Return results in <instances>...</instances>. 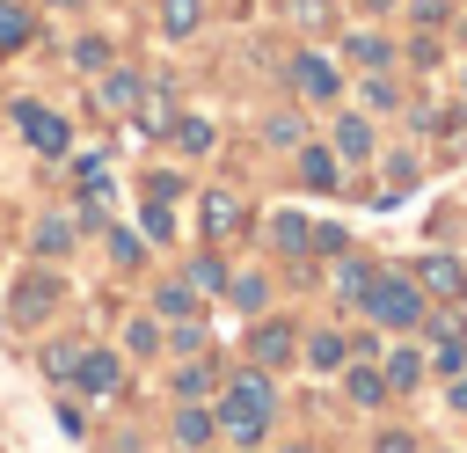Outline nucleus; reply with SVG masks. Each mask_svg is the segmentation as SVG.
<instances>
[{
	"label": "nucleus",
	"mask_w": 467,
	"mask_h": 453,
	"mask_svg": "<svg viewBox=\"0 0 467 453\" xmlns=\"http://www.w3.org/2000/svg\"><path fill=\"white\" fill-rule=\"evenodd\" d=\"M365 314H372L379 329H416V321H423V292H416V278L379 270V278L365 285Z\"/></svg>",
	"instance_id": "f257e3e1"
},
{
	"label": "nucleus",
	"mask_w": 467,
	"mask_h": 453,
	"mask_svg": "<svg viewBox=\"0 0 467 453\" xmlns=\"http://www.w3.org/2000/svg\"><path fill=\"white\" fill-rule=\"evenodd\" d=\"M263 416H270V373L255 365L248 380H234V395H226V409H219V424H226L234 438H255V431H263Z\"/></svg>",
	"instance_id": "f03ea898"
},
{
	"label": "nucleus",
	"mask_w": 467,
	"mask_h": 453,
	"mask_svg": "<svg viewBox=\"0 0 467 453\" xmlns=\"http://www.w3.org/2000/svg\"><path fill=\"white\" fill-rule=\"evenodd\" d=\"M292 88H299V102H336V95H343V73H336L321 51H299V58H292Z\"/></svg>",
	"instance_id": "7ed1b4c3"
},
{
	"label": "nucleus",
	"mask_w": 467,
	"mask_h": 453,
	"mask_svg": "<svg viewBox=\"0 0 467 453\" xmlns=\"http://www.w3.org/2000/svg\"><path fill=\"white\" fill-rule=\"evenodd\" d=\"M15 124H22V139H29L36 153H66V117H51V110L22 102V110H15Z\"/></svg>",
	"instance_id": "20e7f679"
},
{
	"label": "nucleus",
	"mask_w": 467,
	"mask_h": 453,
	"mask_svg": "<svg viewBox=\"0 0 467 453\" xmlns=\"http://www.w3.org/2000/svg\"><path fill=\"white\" fill-rule=\"evenodd\" d=\"M416 292H431V300H460V292H467V270H460L452 256H423V263H416Z\"/></svg>",
	"instance_id": "39448f33"
},
{
	"label": "nucleus",
	"mask_w": 467,
	"mask_h": 453,
	"mask_svg": "<svg viewBox=\"0 0 467 453\" xmlns=\"http://www.w3.org/2000/svg\"><path fill=\"white\" fill-rule=\"evenodd\" d=\"M117 380H124V365H117L109 351H80V365H73V387H88V395H117Z\"/></svg>",
	"instance_id": "423d86ee"
},
{
	"label": "nucleus",
	"mask_w": 467,
	"mask_h": 453,
	"mask_svg": "<svg viewBox=\"0 0 467 453\" xmlns=\"http://www.w3.org/2000/svg\"><path fill=\"white\" fill-rule=\"evenodd\" d=\"M248 358H255L263 373H270V365H285V358H292V329H285V321H263V329L248 336Z\"/></svg>",
	"instance_id": "0eeeda50"
},
{
	"label": "nucleus",
	"mask_w": 467,
	"mask_h": 453,
	"mask_svg": "<svg viewBox=\"0 0 467 453\" xmlns=\"http://www.w3.org/2000/svg\"><path fill=\"white\" fill-rule=\"evenodd\" d=\"M234 226H241V197H234V190H204V234L226 241Z\"/></svg>",
	"instance_id": "6e6552de"
},
{
	"label": "nucleus",
	"mask_w": 467,
	"mask_h": 453,
	"mask_svg": "<svg viewBox=\"0 0 467 453\" xmlns=\"http://www.w3.org/2000/svg\"><path fill=\"white\" fill-rule=\"evenodd\" d=\"M299 183L306 190H336L343 175H336V153L328 146H299Z\"/></svg>",
	"instance_id": "1a4fd4ad"
},
{
	"label": "nucleus",
	"mask_w": 467,
	"mask_h": 453,
	"mask_svg": "<svg viewBox=\"0 0 467 453\" xmlns=\"http://www.w3.org/2000/svg\"><path fill=\"white\" fill-rule=\"evenodd\" d=\"M197 22H204V0H161V37H197Z\"/></svg>",
	"instance_id": "9d476101"
},
{
	"label": "nucleus",
	"mask_w": 467,
	"mask_h": 453,
	"mask_svg": "<svg viewBox=\"0 0 467 453\" xmlns=\"http://www.w3.org/2000/svg\"><path fill=\"white\" fill-rule=\"evenodd\" d=\"M51 300H58V285L36 270V278H22V292H15V314H22V321H36V314H51Z\"/></svg>",
	"instance_id": "9b49d317"
},
{
	"label": "nucleus",
	"mask_w": 467,
	"mask_h": 453,
	"mask_svg": "<svg viewBox=\"0 0 467 453\" xmlns=\"http://www.w3.org/2000/svg\"><path fill=\"white\" fill-rule=\"evenodd\" d=\"M36 37V22H29V7L22 0H0V51H22Z\"/></svg>",
	"instance_id": "f8f14e48"
},
{
	"label": "nucleus",
	"mask_w": 467,
	"mask_h": 453,
	"mask_svg": "<svg viewBox=\"0 0 467 453\" xmlns=\"http://www.w3.org/2000/svg\"><path fill=\"white\" fill-rule=\"evenodd\" d=\"M139 95H146L139 73H109V80H102V110H139Z\"/></svg>",
	"instance_id": "ddd939ff"
},
{
	"label": "nucleus",
	"mask_w": 467,
	"mask_h": 453,
	"mask_svg": "<svg viewBox=\"0 0 467 453\" xmlns=\"http://www.w3.org/2000/svg\"><path fill=\"white\" fill-rule=\"evenodd\" d=\"M168 132H175V146H182V153H212V117H175Z\"/></svg>",
	"instance_id": "4468645a"
},
{
	"label": "nucleus",
	"mask_w": 467,
	"mask_h": 453,
	"mask_svg": "<svg viewBox=\"0 0 467 453\" xmlns=\"http://www.w3.org/2000/svg\"><path fill=\"white\" fill-rule=\"evenodd\" d=\"M336 153L365 161V153H372V124H365V117H343V124H336Z\"/></svg>",
	"instance_id": "2eb2a0df"
},
{
	"label": "nucleus",
	"mask_w": 467,
	"mask_h": 453,
	"mask_svg": "<svg viewBox=\"0 0 467 453\" xmlns=\"http://www.w3.org/2000/svg\"><path fill=\"white\" fill-rule=\"evenodd\" d=\"M270 241H277V248H314V226H306L299 212H277V219H270Z\"/></svg>",
	"instance_id": "dca6fc26"
},
{
	"label": "nucleus",
	"mask_w": 467,
	"mask_h": 453,
	"mask_svg": "<svg viewBox=\"0 0 467 453\" xmlns=\"http://www.w3.org/2000/svg\"><path fill=\"white\" fill-rule=\"evenodd\" d=\"M182 285H190V292H226V263H219V256H197V263L182 270Z\"/></svg>",
	"instance_id": "f3484780"
},
{
	"label": "nucleus",
	"mask_w": 467,
	"mask_h": 453,
	"mask_svg": "<svg viewBox=\"0 0 467 453\" xmlns=\"http://www.w3.org/2000/svg\"><path fill=\"white\" fill-rule=\"evenodd\" d=\"M416 380H423V358H416V351H394V358H387V395H409Z\"/></svg>",
	"instance_id": "a211bd4d"
},
{
	"label": "nucleus",
	"mask_w": 467,
	"mask_h": 453,
	"mask_svg": "<svg viewBox=\"0 0 467 453\" xmlns=\"http://www.w3.org/2000/svg\"><path fill=\"white\" fill-rule=\"evenodd\" d=\"M350 58L372 66V73H387V66H394V44H387V37H350Z\"/></svg>",
	"instance_id": "6ab92c4d"
},
{
	"label": "nucleus",
	"mask_w": 467,
	"mask_h": 453,
	"mask_svg": "<svg viewBox=\"0 0 467 453\" xmlns=\"http://www.w3.org/2000/svg\"><path fill=\"white\" fill-rule=\"evenodd\" d=\"M212 431H219V416H204V409H182L175 416V438L182 446H212Z\"/></svg>",
	"instance_id": "aec40b11"
},
{
	"label": "nucleus",
	"mask_w": 467,
	"mask_h": 453,
	"mask_svg": "<svg viewBox=\"0 0 467 453\" xmlns=\"http://www.w3.org/2000/svg\"><path fill=\"white\" fill-rule=\"evenodd\" d=\"M306 365H314V373L343 365V336H328V329H321V336H306Z\"/></svg>",
	"instance_id": "412c9836"
},
{
	"label": "nucleus",
	"mask_w": 467,
	"mask_h": 453,
	"mask_svg": "<svg viewBox=\"0 0 467 453\" xmlns=\"http://www.w3.org/2000/svg\"><path fill=\"white\" fill-rule=\"evenodd\" d=\"M73 66H80V73H109V44H102V37H80V44H73Z\"/></svg>",
	"instance_id": "4be33fe9"
},
{
	"label": "nucleus",
	"mask_w": 467,
	"mask_h": 453,
	"mask_svg": "<svg viewBox=\"0 0 467 453\" xmlns=\"http://www.w3.org/2000/svg\"><path fill=\"white\" fill-rule=\"evenodd\" d=\"M358 102H365V110H394V102H401V88H394L387 73H372V80L358 88Z\"/></svg>",
	"instance_id": "5701e85b"
},
{
	"label": "nucleus",
	"mask_w": 467,
	"mask_h": 453,
	"mask_svg": "<svg viewBox=\"0 0 467 453\" xmlns=\"http://www.w3.org/2000/svg\"><path fill=\"white\" fill-rule=\"evenodd\" d=\"M365 285H372V263H358V256H350V263L336 270V292H343V300H365Z\"/></svg>",
	"instance_id": "b1692460"
},
{
	"label": "nucleus",
	"mask_w": 467,
	"mask_h": 453,
	"mask_svg": "<svg viewBox=\"0 0 467 453\" xmlns=\"http://www.w3.org/2000/svg\"><path fill=\"white\" fill-rule=\"evenodd\" d=\"M124 351H131V358H153V351H161V329H153V321L139 314V321L124 329Z\"/></svg>",
	"instance_id": "393cba45"
},
{
	"label": "nucleus",
	"mask_w": 467,
	"mask_h": 453,
	"mask_svg": "<svg viewBox=\"0 0 467 453\" xmlns=\"http://www.w3.org/2000/svg\"><path fill=\"white\" fill-rule=\"evenodd\" d=\"M263 139H270V146H299V117H292V110L263 117Z\"/></svg>",
	"instance_id": "a878e982"
},
{
	"label": "nucleus",
	"mask_w": 467,
	"mask_h": 453,
	"mask_svg": "<svg viewBox=\"0 0 467 453\" xmlns=\"http://www.w3.org/2000/svg\"><path fill=\"white\" fill-rule=\"evenodd\" d=\"M190 300H197V292H190V285H182V278H175V285H161V292H153V307H161V314H175V321H182V314H190Z\"/></svg>",
	"instance_id": "bb28decb"
},
{
	"label": "nucleus",
	"mask_w": 467,
	"mask_h": 453,
	"mask_svg": "<svg viewBox=\"0 0 467 453\" xmlns=\"http://www.w3.org/2000/svg\"><path fill=\"white\" fill-rule=\"evenodd\" d=\"M73 365H80V343H51V351H44V373H51V380H73Z\"/></svg>",
	"instance_id": "cd10ccee"
},
{
	"label": "nucleus",
	"mask_w": 467,
	"mask_h": 453,
	"mask_svg": "<svg viewBox=\"0 0 467 453\" xmlns=\"http://www.w3.org/2000/svg\"><path fill=\"white\" fill-rule=\"evenodd\" d=\"M343 387H350V402H379V395H387L372 365H350V380H343Z\"/></svg>",
	"instance_id": "c85d7f7f"
},
{
	"label": "nucleus",
	"mask_w": 467,
	"mask_h": 453,
	"mask_svg": "<svg viewBox=\"0 0 467 453\" xmlns=\"http://www.w3.org/2000/svg\"><path fill=\"white\" fill-rule=\"evenodd\" d=\"M175 117H168V102L161 95H139V132H168Z\"/></svg>",
	"instance_id": "c756f323"
},
{
	"label": "nucleus",
	"mask_w": 467,
	"mask_h": 453,
	"mask_svg": "<svg viewBox=\"0 0 467 453\" xmlns=\"http://www.w3.org/2000/svg\"><path fill=\"white\" fill-rule=\"evenodd\" d=\"M66 241H73V226H66V219H44V226H36V248H44V256H58Z\"/></svg>",
	"instance_id": "7c9ffc66"
},
{
	"label": "nucleus",
	"mask_w": 467,
	"mask_h": 453,
	"mask_svg": "<svg viewBox=\"0 0 467 453\" xmlns=\"http://www.w3.org/2000/svg\"><path fill=\"white\" fill-rule=\"evenodd\" d=\"M226 292H234L241 307H263V300H270V285H263V278H226Z\"/></svg>",
	"instance_id": "2f4dec72"
},
{
	"label": "nucleus",
	"mask_w": 467,
	"mask_h": 453,
	"mask_svg": "<svg viewBox=\"0 0 467 453\" xmlns=\"http://www.w3.org/2000/svg\"><path fill=\"white\" fill-rule=\"evenodd\" d=\"M438 343V373H460V358H467V336H431Z\"/></svg>",
	"instance_id": "473e14b6"
},
{
	"label": "nucleus",
	"mask_w": 467,
	"mask_h": 453,
	"mask_svg": "<svg viewBox=\"0 0 467 453\" xmlns=\"http://www.w3.org/2000/svg\"><path fill=\"white\" fill-rule=\"evenodd\" d=\"M204 387H212V365H190V373H175V395H182V402H197Z\"/></svg>",
	"instance_id": "72a5a7b5"
},
{
	"label": "nucleus",
	"mask_w": 467,
	"mask_h": 453,
	"mask_svg": "<svg viewBox=\"0 0 467 453\" xmlns=\"http://www.w3.org/2000/svg\"><path fill=\"white\" fill-rule=\"evenodd\" d=\"M197 343H204V321L182 314V321H175V351H197Z\"/></svg>",
	"instance_id": "f704fd0d"
},
{
	"label": "nucleus",
	"mask_w": 467,
	"mask_h": 453,
	"mask_svg": "<svg viewBox=\"0 0 467 453\" xmlns=\"http://www.w3.org/2000/svg\"><path fill=\"white\" fill-rule=\"evenodd\" d=\"M314 248H328V256H343L350 241H343V226H314Z\"/></svg>",
	"instance_id": "c9c22d12"
},
{
	"label": "nucleus",
	"mask_w": 467,
	"mask_h": 453,
	"mask_svg": "<svg viewBox=\"0 0 467 453\" xmlns=\"http://www.w3.org/2000/svg\"><path fill=\"white\" fill-rule=\"evenodd\" d=\"M379 453H416V438H409V431H387V438H379Z\"/></svg>",
	"instance_id": "e433bc0d"
},
{
	"label": "nucleus",
	"mask_w": 467,
	"mask_h": 453,
	"mask_svg": "<svg viewBox=\"0 0 467 453\" xmlns=\"http://www.w3.org/2000/svg\"><path fill=\"white\" fill-rule=\"evenodd\" d=\"M358 7H365V15H387V7H394V0H358Z\"/></svg>",
	"instance_id": "4c0bfd02"
}]
</instances>
